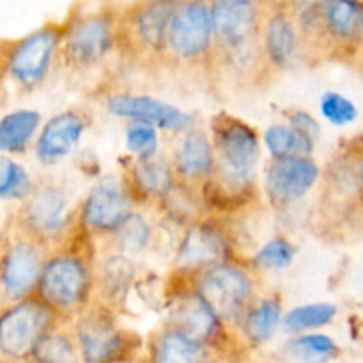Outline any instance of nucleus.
Returning <instances> with one entry per match:
<instances>
[{
  "mask_svg": "<svg viewBox=\"0 0 363 363\" xmlns=\"http://www.w3.org/2000/svg\"><path fill=\"white\" fill-rule=\"evenodd\" d=\"M62 43V32L55 25H45L13 43L7 55V74L23 89L41 84L52 67L57 48Z\"/></svg>",
  "mask_w": 363,
  "mask_h": 363,
  "instance_id": "nucleus-5",
  "label": "nucleus"
},
{
  "mask_svg": "<svg viewBox=\"0 0 363 363\" xmlns=\"http://www.w3.org/2000/svg\"><path fill=\"white\" fill-rule=\"evenodd\" d=\"M46 261L41 241L23 230L4 245L0 252V289L7 303L34 296Z\"/></svg>",
  "mask_w": 363,
  "mask_h": 363,
  "instance_id": "nucleus-3",
  "label": "nucleus"
},
{
  "mask_svg": "<svg viewBox=\"0 0 363 363\" xmlns=\"http://www.w3.org/2000/svg\"><path fill=\"white\" fill-rule=\"evenodd\" d=\"M360 179H362V183H363V165L360 167Z\"/></svg>",
  "mask_w": 363,
  "mask_h": 363,
  "instance_id": "nucleus-38",
  "label": "nucleus"
},
{
  "mask_svg": "<svg viewBox=\"0 0 363 363\" xmlns=\"http://www.w3.org/2000/svg\"><path fill=\"white\" fill-rule=\"evenodd\" d=\"M213 21L211 6L204 2H186L177 6L167 35V48L174 57L194 60L211 48Z\"/></svg>",
  "mask_w": 363,
  "mask_h": 363,
  "instance_id": "nucleus-8",
  "label": "nucleus"
},
{
  "mask_svg": "<svg viewBox=\"0 0 363 363\" xmlns=\"http://www.w3.org/2000/svg\"><path fill=\"white\" fill-rule=\"evenodd\" d=\"M131 215L126 188L112 177L96 184L82 206V223L94 233H117Z\"/></svg>",
  "mask_w": 363,
  "mask_h": 363,
  "instance_id": "nucleus-12",
  "label": "nucleus"
},
{
  "mask_svg": "<svg viewBox=\"0 0 363 363\" xmlns=\"http://www.w3.org/2000/svg\"><path fill=\"white\" fill-rule=\"evenodd\" d=\"M215 144L227 176L250 181L257 167L261 147L257 133L243 121L220 116L215 119Z\"/></svg>",
  "mask_w": 363,
  "mask_h": 363,
  "instance_id": "nucleus-6",
  "label": "nucleus"
},
{
  "mask_svg": "<svg viewBox=\"0 0 363 363\" xmlns=\"http://www.w3.org/2000/svg\"><path fill=\"white\" fill-rule=\"evenodd\" d=\"M289 124L293 128H296L298 131H301L303 135H307V137L312 138L314 142L315 138L319 137V131H321L318 121H315L311 113L301 112V110H298V112H294L293 116L289 117Z\"/></svg>",
  "mask_w": 363,
  "mask_h": 363,
  "instance_id": "nucleus-35",
  "label": "nucleus"
},
{
  "mask_svg": "<svg viewBox=\"0 0 363 363\" xmlns=\"http://www.w3.org/2000/svg\"><path fill=\"white\" fill-rule=\"evenodd\" d=\"M133 181L149 197H167L174 190L172 169L160 160H138L133 165Z\"/></svg>",
  "mask_w": 363,
  "mask_h": 363,
  "instance_id": "nucleus-26",
  "label": "nucleus"
},
{
  "mask_svg": "<svg viewBox=\"0 0 363 363\" xmlns=\"http://www.w3.org/2000/svg\"><path fill=\"white\" fill-rule=\"evenodd\" d=\"M282 321V305L277 298H262L248 307L243 315V332L252 344L272 340Z\"/></svg>",
  "mask_w": 363,
  "mask_h": 363,
  "instance_id": "nucleus-23",
  "label": "nucleus"
},
{
  "mask_svg": "<svg viewBox=\"0 0 363 363\" xmlns=\"http://www.w3.org/2000/svg\"><path fill=\"white\" fill-rule=\"evenodd\" d=\"M195 291L208 301L220 321H234L254 303L255 284L243 268L222 262L202 272Z\"/></svg>",
  "mask_w": 363,
  "mask_h": 363,
  "instance_id": "nucleus-4",
  "label": "nucleus"
},
{
  "mask_svg": "<svg viewBox=\"0 0 363 363\" xmlns=\"http://www.w3.org/2000/svg\"><path fill=\"white\" fill-rule=\"evenodd\" d=\"M85 131V121L77 112H60L43 126L35 142V156L45 165H53L69 156Z\"/></svg>",
  "mask_w": 363,
  "mask_h": 363,
  "instance_id": "nucleus-16",
  "label": "nucleus"
},
{
  "mask_svg": "<svg viewBox=\"0 0 363 363\" xmlns=\"http://www.w3.org/2000/svg\"><path fill=\"white\" fill-rule=\"evenodd\" d=\"M91 269L74 254H57L46 261L35 296L57 315L84 307L91 293Z\"/></svg>",
  "mask_w": 363,
  "mask_h": 363,
  "instance_id": "nucleus-2",
  "label": "nucleus"
},
{
  "mask_svg": "<svg viewBox=\"0 0 363 363\" xmlns=\"http://www.w3.org/2000/svg\"><path fill=\"white\" fill-rule=\"evenodd\" d=\"M264 145L273 160L311 158L314 140L291 124H273L264 133Z\"/></svg>",
  "mask_w": 363,
  "mask_h": 363,
  "instance_id": "nucleus-24",
  "label": "nucleus"
},
{
  "mask_svg": "<svg viewBox=\"0 0 363 363\" xmlns=\"http://www.w3.org/2000/svg\"><path fill=\"white\" fill-rule=\"evenodd\" d=\"M106 108L112 116L131 119L133 123H144L160 130L188 133L194 130L195 119L184 110L169 105L162 99L142 94H116L110 96Z\"/></svg>",
  "mask_w": 363,
  "mask_h": 363,
  "instance_id": "nucleus-10",
  "label": "nucleus"
},
{
  "mask_svg": "<svg viewBox=\"0 0 363 363\" xmlns=\"http://www.w3.org/2000/svg\"><path fill=\"white\" fill-rule=\"evenodd\" d=\"M117 241L124 252H142L151 240V225L140 215H131L116 233Z\"/></svg>",
  "mask_w": 363,
  "mask_h": 363,
  "instance_id": "nucleus-32",
  "label": "nucleus"
},
{
  "mask_svg": "<svg viewBox=\"0 0 363 363\" xmlns=\"http://www.w3.org/2000/svg\"><path fill=\"white\" fill-rule=\"evenodd\" d=\"M319 112L328 123L335 124V126H346V124L353 123L358 117V110L354 103L346 96L339 94V92L323 94L321 103H319Z\"/></svg>",
  "mask_w": 363,
  "mask_h": 363,
  "instance_id": "nucleus-33",
  "label": "nucleus"
},
{
  "mask_svg": "<svg viewBox=\"0 0 363 363\" xmlns=\"http://www.w3.org/2000/svg\"><path fill=\"white\" fill-rule=\"evenodd\" d=\"M296 250H294L293 243L286 238H273L268 243L262 245L257 252H255L254 262L255 268L266 269V272H279V269L287 268L293 262Z\"/></svg>",
  "mask_w": 363,
  "mask_h": 363,
  "instance_id": "nucleus-31",
  "label": "nucleus"
},
{
  "mask_svg": "<svg viewBox=\"0 0 363 363\" xmlns=\"http://www.w3.org/2000/svg\"><path fill=\"white\" fill-rule=\"evenodd\" d=\"M57 314L38 296L7 303L0 312V357L11 363L32 360L39 340L55 328Z\"/></svg>",
  "mask_w": 363,
  "mask_h": 363,
  "instance_id": "nucleus-1",
  "label": "nucleus"
},
{
  "mask_svg": "<svg viewBox=\"0 0 363 363\" xmlns=\"http://www.w3.org/2000/svg\"><path fill=\"white\" fill-rule=\"evenodd\" d=\"M208 347L167 328L151 344L147 363H206Z\"/></svg>",
  "mask_w": 363,
  "mask_h": 363,
  "instance_id": "nucleus-20",
  "label": "nucleus"
},
{
  "mask_svg": "<svg viewBox=\"0 0 363 363\" xmlns=\"http://www.w3.org/2000/svg\"><path fill=\"white\" fill-rule=\"evenodd\" d=\"M360 34H362V39H363V7H362V20H360Z\"/></svg>",
  "mask_w": 363,
  "mask_h": 363,
  "instance_id": "nucleus-37",
  "label": "nucleus"
},
{
  "mask_svg": "<svg viewBox=\"0 0 363 363\" xmlns=\"http://www.w3.org/2000/svg\"><path fill=\"white\" fill-rule=\"evenodd\" d=\"M337 307L332 303L301 305L287 312L282 319V326L289 333H311L312 330L323 328L335 319Z\"/></svg>",
  "mask_w": 363,
  "mask_h": 363,
  "instance_id": "nucleus-28",
  "label": "nucleus"
},
{
  "mask_svg": "<svg viewBox=\"0 0 363 363\" xmlns=\"http://www.w3.org/2000/svg\"><path fill=\"white\" fill-rule=\"evenodd\" d=\"M176 9L177 4L151 2L144 4L138 7L137 13H133L131 30L142 48H147L151 52L165 48L170 21Z\"/></svg>",
  "mask_w": 363,
  "mask_h": 363,
  "instance_id": "nucleus-18",
  "label": "nucleus"
},
{
  "mask_svg": "<svg viewBox=\"0 0 363 363\" xmlns=\"http://www.w3.org/2000/svg\"><path fill=\"white\" fill-rule=\"evenodd\" d=\"M13 43H0V77L7 73V55Z\"/></svg>",
  "mask_w": 363,
  "mask_h": 363,
  "instance_id": "nucleus-36",
  "label": "nucleus"
},
{
  "mask_svg": "<svg viewBox=\"0 0 363 363\" xmlns=\"http://www.w3.org/2000/svg\"><path fill=\"white\" fill-rule=\"evenodd\" d=\"M362 7L357 2H344V0L321 4L323 27L337 41H351L360 32Z\"/></svg>",
  "mask_w": 363,
  "mask_h": 363,
  "instance_id": "nucleus-25",
  "label": "nucleus"
},
{
  "mask_svg": "<svg viewBox=\"0 0 363 363\" xmlns=\"http://www.w3.org/2000/svg\"><path fill=\"white\" fill-rule=\"evenodd\" d=\"M169 323L170 330H176L186 339L208 347V344L218 337L222 321L197 291H188L174 301L169 312Z\"/></svg>",
  "mask_w": 363,
  "mask_h": 363,
  "instance_id": "nucleus-15",
  "label": "nucleus"
},
{
  "mask_svg": "<svg viewBox=\"0 0 363 363\" xmlns=\"http://www.w3.org/2000/svg\"><path fill=\"white\" fill-rule=\"evenodd\" d=\"M34 191L30 176L14 160L0 156V199L2 201H27Z\"/></svg>",
  "mask_w": 363,
  "mask_h": 363,
  "instance_id": "nucleus-30",
  "label": "nucleus"
},
{
  "mask_svg": "<svg viewBox=\"0 0 363 363\" xmlns=\"http://www.w3.org/2000/svg\"><path fill=\"white\" fill-rule=\"evenodd\" d=\"M319 179V165L312 158L273 160L266 170V191L279 204L305 197Z\"/></svg>",
  "mask_w": 363,
  "mask_h": 363,
  "instance_id": "nucleus-14",
  "label": "nucleus"
},
{
  "mask_svg": "<svg viewBox=\"0 0 363 363\" xmlns=\"http://www.w3.org/2000/svg\"><path fill=\"white\" fill-rule=\"evenodd\" d=\"M215 167V151L208 135L191 130L181 138L176 149V170L188 181L209 179Z\"/></svg>",
  "mask_w": 363,
  "mask_h": 363,
  "instance_id": "nucleus-19",
  "label": "nucleus"
},
{
  "mask_svg": "<svg viewBox=\"0 0 363 363\" xmlns=\"http://www.w3.org/2000/svg\"><path fill=\"white\" fill-rule=\"evenodd\" d=\"M227 254V241L216 227L209 223H195L184 234L181 241L177 264L184 272L188 269L213 268L222 264Z\"/></svg>",
  "mask_w": 363,
  "mask_h": 363,
  "instance_id": "nucleus-17",
  "label": "nucleus"
},
{
  "mask_svg": "<svg viewBox=\"0 0 363 363\" xmlns=\"http://www.w3.org/2000/svg\"><path fill=\"white\" fill-rule=\"evenodd\" d=\"M41 124L38 110L20 108L0 119V152L14 155L27 149Z\"/></svg>",
  "mask_w": 363,
  "mask_h": 363,
  "instance_id": "nucleus-22",
  "label": "nucleus"
},
{
  "mask_svg": "<svg viewBox=\"0 0 363 363\" xmlns=\"http://www.w3.org/2000/svg\"><path fill=\"white\" fill-rule=\"evenodd\" d=\"M113 45V23L105 14L74 18L62 32V57L67 64L87 67L99 62Z\"/></svg>",
  "mask_w": 363,
  "mask_h": 363,
  "instance_id": "nucleus-7",
  "label": "nucleus"
},
{
  "mask_svg": "<svg viewBox=\"0 0 363 363\" xmlns=\"http://www.w3.org/2000/svg\"><path fill=\"white\" fill-rule=\"evenodd\" d=\"M261 11L255 2L220 0L211 4L213 35L225 50H240L254 38Z\"/></svg>",
  "mask_w": 363,
  "mask_h": 363,
  "instance_id": "nucleus-13",
  "label": "nucleus"
},
{
  "mask_svg": "<svg viewBox=\"0 0 363 363\" xmlns=\"http://www.w3.org/2000/svg\"><path fill=\"white\" fill-rule=\"evenodd\" d=\"M264 50L275 66L284 67L298 50L296 25L287 13H273L264 25Z\"/></svg>",
  "mask_w": 363,
  "mask_h": 363,
  "instance_id": "nucleus-21",
  "label": "nucleus"
},
{
  "mask_svg": "<svg viewBox=\"0 0 363 363\" xmlns=\"http://www.w3.org/2000/svg\"><path fill=\"white\" fill-rule=\"evenodd\" d=\"M74 339L85 363H121L130 354L128 335L103 312L82 315Z\"/></svg>",
  "mask_w": 363,
  "mask_h": 363,
  "instance_id": "nucleus-9",
  "label": "nucleus"
},
{
  "mask_svg": "<svg viewBox=\"0 0 363 363\" xmlns=\"http://www.w3.org/2000/svg\"><path fill=\"white\" fill-rule=\"evenodd\" d=\"M78 360L80 351L77 339H73L69 333L59 332L57 326L39 340L32 354L34 363H78Z\"/></svg>",
  "mask_w": 363,
  "mask_h": 363,
  "instance_id": "nucleus-29",
  "label": "nucleus"
},
{
  "mask_svg": "<svg viewBox=\"0 0 363 363\" xmlns=\"http://www.w3.org/2000/svg\"><path fill=\"white\" fill-rule=\"evenodd\" d=\"M67 206L66 194L59 186L34 188L20 211V230L41 243L59 236L69 222Z\"/></svg>",
  "mask_w": 363,
  "mask_h": 363,
  "instance_id": "nucleus-11",
  "label": "nucleus"
},
{
  "mask_svg": "<svg viewBox=\"0 0 363 363\" xmlns=\"http://www.w3.org/2000/svg\"><path fill=\"white\" fill-rule=\"evenodd\" d=\"M126 145L138 160H152L158 151L156 128L144 123H131L126 130Z\"/></svg>",
  "mask_w": 363,
  "mask_h": 363,
  "instance_id": "nucleus-34",
  "label": "nucleus"
},
{
  "mask_svg": "<svg viewBox=\"0 0 363 363\" xmlns=\"http://www.w3.org/2000/svg\"><path fill=\"white\" fill-rule=\"evenodd\" d=\"M287 353L301 363H328L337 358L339 346L325 333H303L287 344Z\"/></svg>",
  "mask_w": 363,
  "mask_h": 363,
  "instance_id": "nucleus-27",
  "label": "nucleus"
}]
</instances>
